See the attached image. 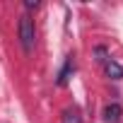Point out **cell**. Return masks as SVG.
Instances as JSON below:
<instances>
[{"instance_id": "obj_4", "label": "cell", "mask_w": 123, "mask_h": 123, "mask_svg": "<svg viewBox=\"0 0 123 123\" xmlns=\"http://www.w3.org/2000/svg\"><path fill=\"white\" fill-rule=\"evenodd\" d=\"M60 123H82V116H80V111H75V109H65L63 111V121Z\"/></svg>"}, {"instance_id": "obj_6", "label": "cell", "mask_w": 123, "mask_h": 123, "mask_svg": "<svg viewBox=\"0 0 123 123\" xmlns=\"http://www.w3.org/2000/svg\"><path fill=\"white\" fill-rule=\"evenodd\" d=\"M24 7H27V10H31V7H39V0H27V3H24Z\"/></svg>"}, {"instance_id": "obj_1", "label": "cell", "mask_w": 123, "mask_h": 123, "mask_svg": "<svg viewBox=\"0 0 123 123\" xmlns=\"http://www.w3.org/2000/svg\"><path fill=\"white\" fill-rule=\"evenodd\" d=\"M34 39H36L34 19H31L29 15H22V17H19V41H22L24 53H29V51L34 48Z\"/></svg>"}, {"instance_id": "obj_2", "label": "cell", "mask_w": 123, "mask_h": 123, "mask_svg": "<svg viewBox=\"0 0 123 123\" xmlns=\"http://www.w3.org/2000/svg\"><path fill=\"white\" fill-rule=\"evenodd\" d=\"M121 113H123V109H121L118 104H109V106L104 109V121H106V123H118V121H121Z\"/></svg>"}, {"instance_id": "obj_5", "label": "cell", "mask_w": 123, "mask_h": 123, "mask_svg": "<svg viewBox=\"0 0 123 123\" xmlns=\"http://www.w3.org/2000/svg\"><path fill=\"white\" fill-rule=\"evenodd\" d=\"M73 70H75V65H73V60H68V63H65V68L60 70V75H58V85H68V80H70Z\"/></svg>"}, {"instance_id": "obj_3", "label": "cell", "mask_w": 123, "mask_h": 123, "mask_svg": "<svg viewBox=\"0 0 123 123\" xmlns=\"http://www.w3.org/2000/svg\"><path fill=\"white\" fill-rule=\"evenodd\" d=\"M104 70H106V75H109L111 80H121V77H123V68L116 63V60H111V58L104 63Z\"/></svg>"}]
</instances>
